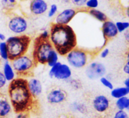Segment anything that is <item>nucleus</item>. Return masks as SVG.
Instances as JSON below:
<instances>
[{"mask_svg":"<svg viewBox=\"0 0 129 118\" xmlns=\"http://www.w3.org/2000/svg\"><path fill=\"white\" fill-rule=\"evenodd\" d=\"M39 37H40V38L43 39H49V37H50V32L49 30L45 29V30H42V32L40 33L39 35Z\"/></svg>","mask_w":129,"mask_h":118,"instance_id":"nucleus-34","label":"nucleus"},{"mask_svg":"<svg viewBox=\"0 0 129 118\" xmlns=\"http://www.w3.org/2000/svg\"><path fill=\"white\" fill-rule=\"evenodd\" d=\"M7 83L8 81L6 80L3 73L1 71H0V93H1V90L5 88Z\"/></svg>","mask_w":129,"mask_h":118,"instance_id":"nucleus-30","label":"nucleus"},{"mask_svg":"<svg viewBox=\"0 0 129 118\" xmlns=\"http://www.w3.org/2000/svg\"><path fill=\"white\" fill-rule=\"evenodd\" d=\"M28 88L31 96L35 99L37 98L42 93L43 87L41 82L37 78H31L28 80Z\"/></svg>","mask_w":129,"mask_h":118,"instance_id":"nucleus-16","label":"nucleus"},{"mask_svg":"<svg viewBox=\"0 0 129 118\" xmlns=\"http://www.w3.org/2000/svg\"><path fill=\"white\" fill-rule=\"evenodd\" d=\"M102 32L104 39V43L102 45V48H105L108 41L115 39L119 34L116 27L115 23L110 20H107L103 23Z\"/></svg>","mask_w":129,"mask_h":118,"instance_id":"nucleus-10","label":"nucleus"},{"mask_svg":"<svg viewBox=\"0 0 129 118\" xmlns=\"http://www.w3.org/2000/svg\"><path fill=\"white\" fill-rule=\"evenodd\" d=\"M8 51L9 61H12L19 57L26 54L31 42V39L26 34L13 35L6 39Z\"/></svg>","mask_w":129,"mask_h":118,"instance_id":"nucleus-3","label":"nucleus"},{"mask_svg":"<svg viewBox=\"0 0 129 118\" xmlns=\"http://www.w3.org/2000/svg\"><path fill=\"white\" fill-rule=\"evenodd\" d=\"M18 77H30L37 66L31 55L25 54L11 61Z\"/></svg>","mask_w":129,"mask_h":118,"instance_id":"nucleus-5","label":"nucleus"},{"mask_svg":"<svg viewBox=\"0 0 129 118\" xmlns=\"http://www.w3.org/2000/svg\"><path fill=\"white\" fill-rule=\"evenodd\" d=\"M86 75L89 80L100 79L105 76L107 68L103 63L98 61H93L86 66Z\"/></svg>","mask_w":129,"mask_h":118,"instance_id":"nucleus-8","label":"nucleus"},{"mask_svg":"<svg viewBox=\"0 0 129 118\" xmlns=\"http://www.w3.org/2000/svg\"><path fill=\"white\" fill-rule=\"evenodd\" d=\"M92 106L93 109L98 113H105L110 107V101L105 95H97L93 99Z\"/></svg>","mask_w":129,"mask_h":118,"instance_id":"nucleus-12","label":"nucleus"},{"mask_svg":"<svg viewBox=\"0 0 129 118\" xmlns=\"http://www.w3.org/2000/svg\"><path fill=\"white\" fill-rule=\"evenodd\" d=\"M58 7L55 4H52V5L50 6V9H49V11L48 12V16L49 18H52L53 16H54L55 15V14L57 12Z\"/></svg>","mask_w":129,"mask_h":118,"instance_id":"nucleus-31","label":"nucleus"},{"mask_svg":"<svg viewBox=\"0 0 129 118\" xmlns=\"http://www.w3.org/2000/svg\"><path fill=\"white\" fill-rule=\"evenodd\" d=\"M124 38L126 42L129 44V29L124 32Z\"/></svg>","mask_w":129,"mask_h":118,"instance_id":"nucleus-37","label":"nucleus"},{"mask_svg":"<svg viewBox=\"0 0 129 118\" xmlns=\"http://www.w3.org/2000/svg\"><path fill=\"white\" fill-rule=\"evenodd\" d=\"M129 94V88L126 87H120L113 88L111 90V96L115 99L126 97Z\"/></svg>","mask_w":129,"mask_h":118,"instance_id":"nucleus-18","label":"nucleus"},{"mask_svg":"<svg viewBox=\"0 0 129 118\" xmlns=\"http://www.w3.org/2000/svg\"><path fill=\"white\" fill-rule=\"evenodd\" d=\"M118 33L125 32L129 29V22L128 21H117L115 23Z\"/></svg>","mask_w":129,"mask_h":118,"instance_id":"nucleus-27","label":"nucleus"},{"mask_svg":"<svg viewBox=\"0 0 129 118\" xmlns=\"http://www.w3.org/2000/svg\"><path fill=\"white\" fill-rule=\"evenodd\" d=\"M71 109L73 111L79 112L83 114H86L88 111V106L86 105V104L81 102H78V101H75L71 104Z\"/></svg>","mask_w":129,"mask_h":118,"instance_id":"nucleus-19","label":"nucleus"},{"mask_svg":"<svg viewBox=\"0 0 129 118\" xmlns=\"http://www.w3.org/2000/svg\"><path fill=\"white\" fill-rule=\"evenodd\" d=\"M1 5L5 10H11L16 6V0H1Z\"/></svg>","mask_w":129,"mask_h":118,"instance_id":"nucleus-25","label":"nucleus"},{"mask_svg":"<svg viewBox=\"0 0 129 118\" xmlns=\"http://www.w3.org/2000/svg\"><path fill=\"white\" fill-rule=\"evenodd\" d=\"M0 58L3 61H9L8 51L6 41L0 42Z\"/></svg>","mask_w":129,"mask_h":118,"instance_id":"nucleus-22","label":"nucleus"},{"mask_svg":"<svg viewBox=\"0 0 129 118\" xmlns=\"http://www.w3.org/2000/svg\"><path fill=\"white\" fill-rule=\"evenodd\" d=\"M8 28L11 32L17 35H22L27 30L28 22L23 16L16 15L10 18Z\"/></svg>","mask_w":129,"mask_h":118,"instance_id":"nucleus-9","label":"nucleus"},{"mask_svg":"<svg viewBox=\"0 0 129 118\" xmlns=\"http://www.w3.org/2000/svg\"><path fill=\"white\" fill-rule=\"evenodd\" d=\"M54 49L49 39H43L37 36L34 40L31 55L37 64H47L49 55Z\"/></svg>","mask_w":129,"mask_h":118,"instance_id":"nucleus-4","label":"nucleus"},{"mask_svg":"<svg viewBox=\"0 0 129 118\" xmlns=\"http://www.w3.org/2000/svg\"><path fill=\"white\" fill-rule=\"evenodd\" d=\"M125 13H126V15H127V17L129 18V6L127 8V9H126Z\"/></svg>","mask_w":129,"mask_h":118,"instance_id":"nucleus-40","label":"nucleus"},{"mask_svg":"<svg viewBox=\"0 0 129 118\" xmlns=\"http://www.w3.org/2000/svg\"><path fill=\"white\" fill-rule=\"evenodd\" d=\"M59 55L55 49H54L49 55V58L47 59V64L49 67H52L54 66L59 62Z\"/></svg>","mask_w":129,"mask_h":118,"instance_id":"nucleus-23","label":"nucleus"},{"mask_svg":"<svg viewBox=\"0 0 129 118\" xmlns=\"http://www.w3.org/2000/svg\"><path fill=\"white\" fill-rule=\"evenodd\" d=\"M48 10V5L44 0H31L30 3V11L33 15H41Z\"/></svg>","mask_w":129,"mask_h":118,"instance_id":"nucleus-14","label":"nucleus"},{"mask_svg":"<svg viewBox=\"0 0 129 118\" xmlns=\"http://www.w3.org/2000/svg\"><path fill=\"white\" fill-rule=\"evenodd\" d=\"M61 1H62L64 3H66V4H68V3H69V2H71L70 0H61Z\"/></svg>","mask_w":129,"mask_h":118,"instance_id":"nucleus-41","label":"nucleus"},{"mask_svg":"<svg viewBox=\"0 0 129 118\" xmlns=\"http://www.w3.org/2000/svg\"><path fill=\"white\" fill-rule=\"evenodd\" d=\"M100 81L102 85L104 86L105 87H106V88H108V89L110 90H112L114 88L113 83H112L110 79L108 77H106V76L102 77V78H100Z\"/></svg>","mask_w":129,"mask_h":118,"instance_id":"nucleus-26","label":"nucleus"},{"mask_svg":"<svg viewBox=\"0 0 129 118\" xmlns=\"http://www.w3.org/2000/svg\"><path fill=\"white\" fill-rule=\"evenodd\" d=\"M78 11L73 8H67L59 13L55 17V23L59 25H68L76 15Z\"/></svg>","mask_w":129,"mask_h":118,"instance_id":"nucleus-13","label":"nucleus"},{"mask_svg":"<svg viewBox=\"0 0 129 118\" xmlns=\"http://www.w3.org/2000/svg\"><path fill=\"white\" fill-rule=\"evenodd\" d=\"M113 118H129V115L125 111L118 110L114 114Z\"/></svg>","mask_w":129,"mask_h":118,"instance_id":"nucleus-29","label":"nucleus"},{"mask_svg":"<svg viewBox=\"0 0 129 118\" xmlns=\"http://www.w3.org/2000/svg\"><path fill=\"white\" fill-rule=\"evenodd\" d=\"M72 75L73 72L70 66L66 63H62L60 61L50 67L49 72L50 78L65 82H67L72 78Z\"/></svg>","mask_w":129,"mask_h":118,"instance_id":"nucleus-7","label":"nucleus"},{"mask_svg":"<svg viewBox=\"0 0 129 118\" xmlns=\"http://www.w3.org/2000/svg\"><path fill=\"white\" fill-rule=\"evenodd\" d=\"M110 54V50L109 49H108L107 48H103L102 49V50L101 51V52L100 53V56L101 58H103V59H105L106 58L109 56Z\"/></svg>","mask_w":129,"mask_h":118,"instance_id":"nucleus-33","label":"nucleus"},{"mask_svg":"<svg viewBox=\"0 0 129 118\" xmlns=\"http://www.w3.org/2000/svg\"><path fill=\"white\" fill-rule=\"evenodd\" d=\"M67 83L69 84L71 88H73L74 90H79L83 87V85H82L81 82L80 80L78 79V78H71L69 80L67 81Z\"/></svg>","mask_w":129,"mask_h":118,"instance_id":"nucleus-24","label":"nucleus"},{"mask_svg":"<svg viewBox=\"0 0 129 118\" xmlns=\"http://www.w3.org/2000/svg\"><path fill=\"white\" fill-rule=\"evenodd\" d=\"M115 106L118 110H122V111L127 110L129 106V97L126 96L117 99L115 102Z\"/></svg>","mask_w":129,"mask_h":118,"instance_id":"nucleus-21","label":"nucleus"},{"mask_svg":"<svg viewBox=\"0 0 129 118\" xmlns=\"http://www.w3.org/2000/svg\"><path fill=\"white\" fill-rule=\"evenodd\" d=\"M123 72L127 75H129V62L126 61L123 66Z\"/></svg>","mask_w":129,"mask_h":118,"instance_id":"nucleus-36","label":"nucleus"},{"mask_svg":"<svg viewBox=\"0 0 129 118\" xmlns=\"http://www.w3.org/2000/svg\"><path fill=\"white\" fill-rule=\"evenodd\" d=\"M66 56L69 65L75 69L84 68L89 63V53L80 48H76L69 52Z\"/></svg>","mask_w":129,"mask_h":118,"instance_id":"nucleus-6","label":"nucleus"},{"mask_svg":"<svg viewBox=\"0 0 129 118\" xmlns=\"http://www.w3.org/2000/svg\"><path fill=\"white\" fill-rule=\"evenodd\" d=\"M15 118H30L29 112H20L16 114Z\"/></svg>","mask_w":129,"mask_h":118,"instance_id":"nucleus-35","label":"nucleus"},{"mask_svg":"<svg viewBox=\"0 0 129 118\" xmlns=\"http://www.w3.org/2000/svg\"><path fill=\"white\" fill-rule=\"evenodd\" d=\"M73 5L77 7H83L85 6L86 3L88 0H70Z\"/></svg>","mask_w":129,"mask_h":118,"instance_id":"nucleus-32","label":"nucleus"},{"mask_svg":"<svg viewBox=\"0 0 129 118\" xmlns=\"http://www.w3.org/2000/svg\"><path fill=\"white\" fill-rule=\"evenodd\" d=\"M68 99V93L61 88H54L50 90L47 95V101L49 104L57 105L64 103Z\"/></svg>","mask_w":129,"mask_h":118,"instance_id":"nucleus-11","label":"nucleus"},{"mask_svg":"<svg viewBox=\"0 0 129 118\" xmlns=\"http://www.w3.org/2000/svg\"><path fill=\"white\" fill-rule=\"evenodd\" d=\"M125 58H126V61L129 62V49L127 51V52L125 54Z\"/></svg>","mask_w":129,"mask_h":118,"instance_id":"nucleus-39","label":"nucleus"},{"mask_svg":"<svg viewBox=\"0 0 129 118\" xmlns=\"http://www.w3.org/2000/svg\"><path fill=\"white\" fill-rule=\"evenodd\" d=\"M88 13L91 16H93V18L96 19L97 20L100 21V22L103 23L105 21H107V20H108V17H107V15L105 13H103V11H100L99 10H97V9L89 10H88Z\"/></svg>","mask_w":129,"mask_h":118,"instance_id":"nucleus-20","label":"nucleus"},{"mask_svg":"<svg viewBox=\"0 0 129 118\" xmlns=\"http://www.w3.org/2000/svg\"><path fill=\"white\" fill-rule=\"evenodd\" d=\"M10 100L3 93H0V118H6L12 112Z\"/></svg>","mask_w":129,"mask_h":118,"instance_id":"nucleus-15","label":"nucleus"},{"mask_svg":"<svg viewBox=\"0 0 129 118\" xmlns=\"http://www.w3.org/2000/svg\"><path fill=\"white\" fill-rule=\"evenodd\" d=\"M124 85H125V87L129 88V75H128V77H127L125 80Z\"/></svg>","mask_w":129,"mask_h":118,"instance_id":"nucleus-38","label":"nucleus"},{"mask_svg":"<svg viewBox=\"0 0 129 118\" xmlns=\"http://www.w3.org/2000/svg\"><path fill=\"white\" fill-rule=\"evenodd\" d=\"M49 40L59 56H66L77 48V36L74 29L69 25L52 23Z\"/></svg>","mask_w":129,"mask_h":118,"instance_id":"nucleus-2","label":"nucleus"},{"mask_svg":"<svg viewBox=\"0 0 129 118\" xmlns=\"http://www.w3.org/2000/svg\"><path fill=\"white\" fill-rule=\"evenodd\" d=\"M127 111H128V112H129V106H128V108L127 109Z\"/></svg>","mask_w":129,"mask_h":118,"instance_id":"nucleus-42","label":"nucleus"},{"mask_svg":"<svg viewBox=\"0 0 129 118\" xmlns=\"http://www.w3.org/2000/svg\"><path fill=\"white\" fill-rule=\"evenodd\" d=\"M98 5H99L98 0H88L86 3L85 6L89 10H91V9L96 8L98 6Z\"/></svg>","mask_w":129,"mask_h":118,"instance_id":"nucleus-28","label":"nucleus"},{"mask_svg":"<svg viewBox=\"0 0 129 118\" xmlns=\"http://www.w3.org/2000/svg\"><path fill=\"white\" fill-rule=\"evenodd\" d=\"M2 72L8 82H11L16 78V73L10 61H5L3 62Z\"/></svg>","mask_w":129,"mask_h":118,"instance_id":"nucleus-17","label":"nucleus"},{"mask_svg":"<svg viewBox=\"0 0 129 118\" xmlns=\"http://www.w3.org/2000/svg\"><path fill=\"white\" fill-rule=\"evenodd\" d=\"M8 96L16 114L30 112L34 109L36 99L31 96L28 88V81L25 78L16 77L8 86Z\"/></svg>","mask_w":129,"mask_h":118,"instance_id":"nucleus-1","label":"nucleus"}]
</instances>
